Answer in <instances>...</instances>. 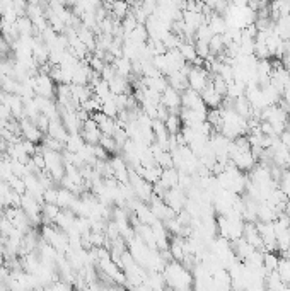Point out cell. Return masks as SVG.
Masks as SVG:
<instances>
[{
	"label": "cell",
	"mask_w": 290,
	"mask_h": 291,
	"mask_svg": "<svg viewBox=\"0 0 290 291\" xmlns=\"http://www.w3.org/2000/svg\"><path fill=\"white\" fill-rule=\"evenodd\" d=\"M203 103L206 104V107L208 109H215V107H220L222 106V101H224V96H220L219 92H217L215 89H213L212 82L208 83V85L205 87V89L200 92Z\"/></svg>",
	"instance_id": "8992f818"
},
{
	"label": "cell",
	"mask_w": 290,
	"mask_h": 291,
	"mask_svg": "<svg viewBox=\"0 0 290 291\" xmlns=\"http://www.w3.org/2000/svg\"><path fill=\"white\" fill-rule=\"evenodd\" d=\"M164 125H166V128H168V132L171 134L179 133L181 128H183V121H181L179 114H176V112H169V116L166 118Z\"/></svg>",
	"instance_id": "8fae6325"
},
{
	"label": "cell",
	"mask_w": 290,
	"mask_h": 291,
	"mask_svg": "<svg viewBox=\"0 0 290 291\" xmlns=\"http://www.w3.org/2000/svg\"><path fill=\"white\" fill-rule=\"evenodd\" d=\"M161 103L164 104V106L168 107L171 112H176L177 114L179 109H181V94L177 92L174 87L168 85L161 94Z\"/></svg>",
	"instance_id": "277c9868"
},
{
	"label": "cell",
	"mask_w": 290,
	"mask_h": 291,
	"mask_svg": "<svg viewBox=\"0 0 290 291\" xmlns=\"http://www.w3.org/2000/svg\"><path fill=\"white\" fill-rule=\"evenodd\" d=\"M77 199V194L72 191H68V189H58V196H57V205L60 206V208L63 210H70L72 203Z\"/></svg>",
	"instance_id": "30bf717a"
},
{
	"label": "cell",
	"mask_w": 290,
	"mask_h": 291,
	"mask_svg": "<svg viewBox=\"0 0 290 291\" xmlns=\"http://www.w3.org/2000/svg\"><path fill=\"white\" fill-rule=\"evenodd\" d=\"M212 77L213 75L210 74L206 68L191 65V70H190V74H188V87H191V89L197 90V92H202V90L212 82Z\"/></svg>",
	"instance_id": "7a4b0ae2"
},
{
	"label": "cell",
	"mask_w": 290,
	"mask_h": 291,
	"mask_svg": "<svg viewBox=\"0 0 290 291\" xmlns=\"http://www.w3.org/2000/svg\"><path fill=\"white\" fill-rule=\"evenodd\" d=\"M108 155H110V152H108L103 145H99V143L94 145V157H96V160H108Z\"/></svg>",
	"instance_id": "e0dca14e"
},
{
	"label": "cell",
	"mask_w": 290,
	"mask_h": 291,
	"mask_svg": "<svg viewBox=\"0 0 290 291\" xmlns=\"http://www.w3.org/2000/svg\"><path fill=\"white\" fill-rule=\"evenodd\" d=\"M101 134H103V132H101L99 125H97V123L94 121L92 118H89L87 121H84V125H82V130H81V136L84 138L86 143L97 145V143H99Z\"/></svg>",
	"instance_id": "5b68a950"
},
{
	"label": "cell",
	"mask_w": 290,
	"mask_h": 291,
	"mask_svg": "<svg viewBox=\"0 0 290 291\" xmlns=\"http://www.w3.org/2000/svg\"><path fill=\"white\" fill-rule=\"evenodd\" d=\"M57 196H58V189L48 187V189H45L43 198H45V203H57Z\"/></svg>",
	"instance_id": "ac0fdd59"
},
{
	"label": "cell",
	"mask_w": 290,
	"mask_h": 291,
	"mask_svg": "<svg viewBox=\"0 0 290 291\" xmlns=\"http://www.w3.org/2000/svg\"><path fill=\"white\" fill-rule=\"evenodd\" d=\"M34 125L38 126L39 130H41L43 133H48V128H50V118L46 114H39L38 116V119L34 121Z\"/></svg>",
	"instance_id": "2e32d148"
},
{
	"label": "cell",
	"mask_w": 290,
	"mask_h": 291,
	"mask_svg": "<svg viewBox=\"0 0 290 291\" xmlns=\"http://www.w3.org/2000/svg\"><path fill=\"white\" fill-rule=\"evenodd\" d=\"M84 145H86V141H84V138L81 136V133H75V134H70V136H68V140L65 141V150L77 154V152L81 150Z\"/></svg>",
	"instance_id": "7c38bea8"
},
{
	"label": "cell",
	"mask_w": 290,
	"mask_h": 291,
	"mask_svg": "<svg viewBox=\"0 0 290 291\" xmlns=\"http://www.w3.org/2000/svg\"><path fill=\"white\" fill-rule=\"evenodd\" d=\"M159 183L164 185L166 189L177 187V184H179V170L176 167H166V169H162Z\"/></svg>",
	"instance_id": "52a82bcc"
},
{
	"label": "cell",
	"mask_w": 290,
	"mask_h": 291,
	"mask_svg": "<svg viewBox=\"0 0 290 291\" xmlns=\"http://www.w3.org/2000/svg\"><path fill=\"white\" fill-rule=\"evenodd\" d=\"M126 10H128V5H126L123 0H116L115 2V14L118 17H123L126 14Z\"/></svg>",
	"instance_id": "d6986e66"
},
{
	"label": "cell",
	"mask_w": 290,
	"mask_h": 291,
	"mask_svg": "<svg viewBox=\"0 0 290 291\" xmlns=\"http://www.w3.org/2000/svg\"><path fill=\"white\" fill-rule=\"evenodd\" d=\"M162 276H164L166 285L174 290L193 288V272L186 265L181 264L179 261H169L162 271Z\"/></svg>",
	"instance_id": "6da1fadb"
},
{
	"label": "cell",
	"mask_w": 290,
	"mask_h": 291,
	"mask_svg": "<svg viewBox=\"0 0 290 291\" xmlns=\"http://www.w3.org/2000/svg\"><path fill=\"white\" fill-rule=\"evenodd\" d=\"M19 123H21V134H23L24 140H29V141H32V143H36V145L41 143L45 133H43L41 130H39L38 126H36L34 123L31 121V119L23 118Z\"/></svg>",
	"instance_id": "3957f363"
},
{
	"label": "cell",
	"mask_w": 290,
	"mask_h": 291,
	"mask_svg": "<svg viewBox=\"0 0 290 291\" xmlns=\"http://www.w3.org/2000/svg\"><path fill=\"white\" fill-rule=\"evenodd\" d=\"M99 145H103L104 148H106L110 154H115V152H119V147H118V143H116V140H115V136L113 134H101V138H99Z\"/></svg>",
	"instance_id": "4fadbf2b"
},
{
	"label": "cell",
	"mask_w": 290,
	"mask_h": 291,
	"mask_svg": "<svg viewBox=\"0 0 290 291\" xmlns=\"http://www.w3.org/2000/svg\"><path fill=\"white\" fill-rule=\"evenodd\" d=\"M277 271H278V274H280V278L284 279L285 283H289V285H290V261L285 259V257L278 261Z\"/></svg>",
	"instance_id": "9a60e30c"
},
{
	"label": "cell",
	"mask_w": 290,
	"mask_h": 291,
	"mask_svg": "<svg viewBox=\"0 0 290 291\" xmlns=\"http://www.w3.org/2000/svg\"><path fill=\"white\" fill-rule=\"evenodd\" d=\"M110 85V90L113 94H130V82L126 77H121V75L116 74L113 79L108 82Z\"/></svg>",
	"instance_id": "9c48e42d"
},
{
	"label": "cell",
	"mask_w": 290,
	"mask_h": 291,
	"mask_svg": "<svg viewBox=\"0 0 290 291\" xmlns=\"http://www.w3.org/2000/svg\"><path fill=\"white\" fill-rule=\"evenodd\" d=\"M278 257L275 256L273 252H264V257H263V265L264 269H266V272H271V271H277L278 267Z\"/></svg>",
	"instance_id": "5bb4252c"
},
{
	"label": "cell",
	"mask_w": 290,
	"mask_h": 291,
	"mask_svg": "<svg viewBox=\"0 0 290 291\" xmlns=\"http://www.w3.org/2000/svg\"><path fill=\"white\" fill-rule=\"evenodd\" d=\"M48 136L52 138H57V140H60L61 143H65V141L68 140V136H70V133L67 132V128H65V125L61 123V119H53V121H50V128H48Z\"/></svg>",
	"instance_id": "ba28073f"
}]
</instances>
